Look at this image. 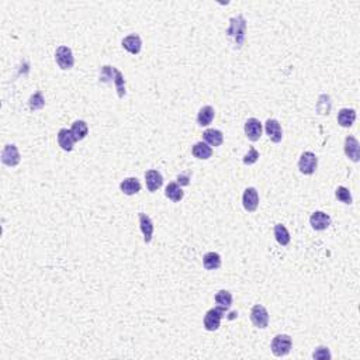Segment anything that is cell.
Returning a JSON list of instances; mask_svg holds the SVG:
<instances>
[{
  "mask_svg": "<svg viewBox=\"0 0 360 360\" xmlns=\"http://www.w3.org/2000/svg\"><path fill=\"white\" fill-rule=\"evenodd\" d=\"M345 155L353 162H359L360 159V145L359 141L355 137H346L345 140Z\"/></svg>",
  "mask_w": 360,
  "mask_h": 360,
  "instance_id": "11",
  "label": "cell"
},
{
  "mask_svg": "<svg viewBox=\"0 0 360 360\" xmlns=\"http://www.w3.org/2000/svg\"><path fill=\"white\" fill-rule=\"evenodd\" d=\"M138 217H140V228L144 234V241H145V244H150L152 241V235H154V222L144 212H140Z\"/></svg>",
  "mask_w": 360,
  "mask_h": 360,
  "instance_id": "14",
  "label": "cell"
},
{
  "mask_svg": "<svg viewBox=\"0 0 360 360\" xmlns=\"http://www.w3.org/2000/svg\"><path fill=\"white\" fill-rule=\"evenodd\" d=\"M20 152H18L17 147L16 145H13V144H9V145H6L3 151H1V162L6 165V166H17L18 163H20Z\"/></svg>",
  "mask_w": 360,
  "mask_h": 360,
  "instance_id": "7",
  "label": "cell"
},
{
  "mask_svg": "<svg viewBox=\"0 0 360 360\" xmlns=\"http://www.w3.org/2000/svg\"><path fill=\"white\" fill-rule=\"evenodd\" d=\"M251 321L259 329L267 328V325H269V312H267V309L263 306H260V304L254 306V308L251 309Z\"/></svg>",
  "mask_w": 360,
  "mask_h": 360,
  "instance_id": "6",
  "label": "cell"
},
{
  "mask_svg": "<svg viewBox=\"0 0 360 360\" xmlns=\"http://www.w3.org/2000/svg\"><path fill=\"white\" fill-rule=\"evenodd\" d=\"M75 142H76V140H75V137H73V134H72L70 130H68V128L59 130V132H58V144H59V147L62 150L70 152L73 150Z\"/></svg>",
  "mask_w": 360,
  "mask_h": 360,
  "instance_id": "15",
  "label": "cell"
},
{
  "mask_svg": "<svg viewBox=\"0 0 360 360\" xmlns=\"http://www.w3.org/2000/svg\"><path fill=\"white\" fill-rule=\"evenodd\" d=\"M189 183H190V175L189 173L177 176V185L179 186H187Z\"/></svg>",
  "mask_w": 360,
  "mask_h": 360,
  "instance_id": "33",
  "label": "cell"
},
{
  "mask_svg": "<svg viewBox=\"0 0 360 360\" xmlns=\"http://www.w3.org/2000/svg\"><path fill=\"white\" fill-rule=\"evenodd\" d=\"M264 130L266 134L269 135V138L274 142V144H279L283 140V130H281V125L279 124L277 120L274 118H269L266 124H264Z\"/></svg>",
  "mask_w": 360,
  "mask_h": 360,
  "instance_id": "12",
  "label": "cell"
},
{
  "mask_svg": "<svg viewBox=\"0 0 360 360\" xmlns=\"http://www.w3.org/2000/svg\"><path fill=\"white\" fill-rule=\"evenodd\" d=\"M145 182H147L148 190H150L151 193H154V192H156L158 189L162 187V185H163V177H162V175L159 173L158 170L151 169V170H148L145 173Z\"/></svg>",
  "mask_w": 360,
  "mask_h": 360,
  "instance_id": "13",
  "label": "cell"
},
{
  "mask_svg": "<svg viewBox=\"0 0 360 360\" xmlns=\"http://www.w3.org/2000/svg\"><path fill=\"white\" fill-rule=\"evenodd\" d=\"M114 75H115L114 66L104 65V66H102V69H100L99 80H100V82H103V83H110V82H114Z\"/></svg>",
  "mask_w": 360,
  "mask_h": 360,
  "instance_id": "28",
  "label": "cell"
},
{
  "mask_svg": "<svg viewBox=\"0 0 360 360\" xmlns=\"http://www.w3.org/2000/svg\"><path fill=\"white\" fill-rule=\"evenodd\" d=\"M316 166H318V158L314 152H304L301 156H300L299 160V169L301 173L304 175H312L314 172L316 170Z\"/></svg>",
  "mask_w": 360,
  "mask_h": 360,
  "instance_id": "5",
  "label": "cell"
},
{
  "mask_svg": "<svg viewBox=\"0 0 360 360\" xmlns=\"http://www.w3.org/2000/svg\"><path fill=\"white\" fill-rule=\"evenodd\" d=\"M257 159H259V152L255 148H251L249 152L244 156V163L245 165H254L257 162Z\"/></svg>",
  "mask_w": 360,
  "mask_h": 360,
  "instance_id": "32",
  "label": "cell"
},
{
  "mask_svg": "<svg viewBox=\"0 0 360 360\" xmlns=\"http://www.w3.org/2000/svg\"><path fill=\"white\" fill-rule=\"evenodd\" d=\"M120 190L127 196H134V194L140 193L141 182L137 177H127L120 183Z\"/></svg>",
  "mask_w": 360,
  "mask_h": 360,
  "instance_id": "16",
  "label": "cell"
},
{
  "mask_svg": "<svg viewBox=\"0 0 360 360\" xmlns=\"http://www.w3.org/2000/svg\"><path fill=\"white\" fill-rule=\"evenodd\" d=\"M192 154H193L194 158L197 159H203V160H206V159L211 158V155H212V150H211V147L208 144H206V142H197V144H194L193 150H192Z\"/></svg>",
  "mask_w": 360,
  "mask_h": 360,
  "instance_id": "21",
  "label": "cell"
},
{
  "mask_svg": "<svg viewBox=\"0 0 360 360\" xmlns=\"http://www.w3.org/2000/svg\"><path fill=\"white\" fill-rule=\"evenodd\" d=\"M242 204H244V208L249 212H254L259 206V193L255 187H248L244 196H242Z\"/></svg>",
  "mask_w": 360,
  "mask_h": 360,
  "instance_id": "8",
  "label": "cell"
},
{
  "mask_svg": "<svg viewBox=\"0 0 360 360\" xmlns=\"http://www.w3.org/2000/svg\"><path fill=\"white\" fill-rule=\"evenodd\" d=\"M203 138L206 141V144H208L210 147H220L224 142V135L220 130L215 128H208L203 134Z\"/></svg>",
  "mask_w": 360,
  "mask_h": 360,
  "instance_id": "18",
  "label": "cell"
},
{
  "mask_svg": "<svg viewBox=\"0 0 360 360\" xmlns=\"http://www.w3.org/2000/svg\"><path fill=\"white\" fill-rule=\"evenodd\" d=\"M123 47L132 55H137L140 53L141 48H142V41H141V37L137 34H131L128 37H125L123 40Z\"/></svg>",
  "mask_w": 360,
  "mask_h": 360,
  "instance_id": "17",
  "label": "cell"
},
{
  "mask_svg": "<svg viewBox=\"0 0 360 360\" xmlns=\"http://www.w3.org/2000/svg\"><path fill=\"white\" fill-rule=\"evenodd\" d=\"M215 303L218 307L225 308L228 311L232 306V294L227 290H220L215 294Z\"/></svg>",
  "mask_w": 360,
  "mask_h": 360,
  "instance_id": "26",
  "label": "cell"
},
{
  "mask_svg": "<svg viewBox=\"0 0 360 360\" xmlns=\"http://www.w3.org/2000/svg\"><path fill=\"white\" fill-rule=\"evenodd\" d=\"M227 35L231 40L234 47L239 50L245 43L246 35V20L242 14H238L237 17H232L229 20V27L227 28Z\"/></svg>",
  "mask_w": 360,
  "mask_h": 360,
  "instance_id": "1",
  "label": "cell"
},
{
  "mask_svg": "<svg viewBox=\"0 0 360 360\" xmlns=\"http://www.w3.org/2000/svg\"><path fill=\"white\" fill-rule=\"evenodd\" d=\"M44 105H45V99L44 95H43L41 92L34 93L33 96L30 97V100H28V107H30V110H33V111L41 110Z\"/></svg>",
  "mask_w": 360,
  "mask_h": 360,
  "instance_id": "27",
  "label": "cell"
},
{
  "mask_svg": "<svg viewBox=\"0 0 360 360\" xmlns=\"http://www.w3.org/2000/svg\"><path fill=\"white\" fill-rule=\"evenodd\" d=\"M203 264L207 270H217L221 267V256L217 252H208L203 257Z\"/></svg>",
  "mask_w": 360,
  "mask_h": 360,
  "instance_id": "22",
  "label": "cell"
},
{
  "mask_svg": "<svg viewBox=\"0 0 360 360\" xmlns=\"http://www.w3.org/2000/svg\"><path fill=\"white\" fill-rule=\"evenodd\" d=\"M214 115H215L214 108L211 105H204L203 108H200V111L197 114V124L200 127H207L214 120Z\"/></svg>",
  "mask_w": 360,
  "mask_h": 360,
  "instance_id": "20",
  "label": "cell"
},
{
  "mask_svg": "<svg viewBox=\"0 0 360 360\" xmlns=\"http://www.w3.org/2000/svg\"><path fill=\"white\" fill-rule=\"evenodd\" d=\"M335 196H336V199H338L341 203H343V204H352V194L351 192H349V189H346V187H343V186H339V187L336 189V192H335Z\"/></svg>",
  "mask_w": 360,
  "mask_h": 360,
  "instance_id": "30",
  "label": "cell"
},
{
  "mask_svg": "<svg viewBox=\"0 0 360 360\" xmlns=\"http://www.w3.org/2000/svg\"><path fill=\"white\" fill-rule=\"evenodd\" d=\"M274 238L276 241L280 244L281 246H287L290 244V232L287 231V228L283 225V224H277L274 225Z\"/></svg>",
  "mask_w": 360,
  "mask_h": 360,
  "instance_id": "25",
  "label": "cell"
},
{
  "mask_svg": "<svg viewBox=\"0 0 360 360\" xmlns=\"http://www.w3.org/2000/svg\"><path fill=\"white\" fill-rule=\"evenodd\" d=\"M309 224L315 231H324L331 225V217L324 211H315L309 217Z\"/></svg>",
  "mask_w": 360,
  "mask_h": 360,
  "instance_id": "10",
  "label": "cell"
},
{
  "mask_svg": "<svg viewBox=\"0 0 360 360\" xmlns=\"http://www.w3.org/2000/svg\"><path fill=\"white\" fill-rule=\"evenodd\" d=\"M312 358L316 360L331 359V352H329V349L325 348V346H319V348H316L315 352L312 353Z\"/></svg>",
  "mask_w": 360,
  "mask_h": 360,
  "instance_id": "31",
  "label": "cell"
},
{
  "mask_svg": "<svg viewBox=\"0 0 360 360\" xmlns=\"http://www.w3.org/2000/svg\"><path fill=\"white\" fill-rule=\"evenodd\" d=\"M55 61L58 63V66L63 70H69L73 68L75 65V58H73V53L72 50L68 47H59L55 52Z\"/></svg>",
  "mask_w": 360,
  "mask_h": 360,
  "instance_id": "4",
  "label": "cell"
},
{
  "mask_svg": "<svg viewBox=\"0 0 360 360\" xmlns=\"http://www.w3.org/2000/svg\"><path fill=\"white\" fill-rule=\"evenodd\" d=\"M291 346H293V341H291V338L289 336V335H284V334L276 335V336L273 338L272 345H270L273 355H274V356H277V358H281V356L289 355L291 351Z\"/></svg>",
  "mask_w": 360,
  "mask_h": 360,
  "instance_id": "3",
  "label": "cell"
},
{
  "mask_svg": "<svg viewBox=\"0 0 360 360\" xmlns=\"http://www.w3.org/2000/svg\"><path fill=\"white\" fill-rule=\"evenodd\" d=\"M262 131H263V127L257 118H249L245 123V135L248 137V140H251L252 142L260 140Z\"/></svg>",
  "mask_w": 360,
  "mask_h": 360,
  "instance_id": "9",
  "label": "cell"
},
{
  "mask_svg": "<svg viewBox=\"0 0 360 360\" xmlns=\"http://www.w3.org/2000/svg\"><path fill=\"white\" fill-rule=\"evenodd\" d=\"M165 196L173 203H179L183 199L185 193H183L182 187L177 185V183H169L166 186V190H165Z\"/></svg>",
  "mask_w": 360,
  "mask_h": 360,
  "instance_id": "24",
  "label": "cell"
},
{
  "mask_svg": "<svg viewBox=\"0 0 360 360\" xmlns=\"http://www.w3.org/2000/svg\"><path fill=\"white\" fill-rule=\"evenodd\" d=\"M356 121V111L353 108H341L338 113V124L341 127H352Z\"/></svg>",
  "mask_w": 360,
  "mask_h": 360,
  "instance_id": "19",
  "label": "cell"
},
{
  "mask_svg": "<svg viewBox=\"0 0 360 360\" xmlns=\"http://www.w3.org/2000/svg\"><path fill=\"white\" fill-rule=\"evenodd\" d=\"M225 312H227V309L222 307H217L215 308H211L207 311V314L204 316V328L207 329V331H210V332H214V331H217L221 325V319L224 318L225 315Z\"/></svg>",
  "mask_w": 360,
  "mask_h": 360,
  "instance_id": "2",
  "label": "cell"
},
{
  "mask_svg": "<svg viewBox=\"0 0 360 360\" xmlns=\"http://www.w3.org/2000/svg\"><path fill=\"white\" fill-rule=\"evenodd\" d=\"M70 131L73 134L75 140L82 141L86 138V135H88L89 132V127L88 124H86V121H83V120H76L75 123L72 124Z\"/></svg>",
  "mask_w": 360,
  "mask_h": 360,
  "instance_id": "23",
  "label": "cell"
},
{
  "mask_svg": "<svg viewBox=\"0 0 360 360\" xmlns=\"http://www.w3.org/2000/svg\"><path fill=\"white\" fill-rule=\"evenodd\" d=\"M114 85L115 89H117V95H118V97L123 99V97L125 96V79H124L123 73H121L118 69H115Z\"/></svg>",
  "mask_w": 360,
  "mask_h": 360,
  "instance_id": "29",
  "label": "cell"
}]
</instances>
